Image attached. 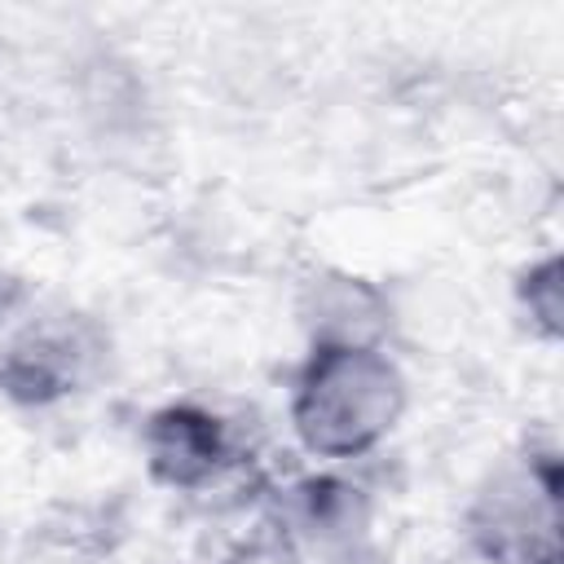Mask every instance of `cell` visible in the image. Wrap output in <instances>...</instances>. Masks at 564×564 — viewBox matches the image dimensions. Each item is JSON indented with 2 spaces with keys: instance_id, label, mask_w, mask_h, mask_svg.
I'll return each instance as SVG.
<instances>
[{
  "instance_id": "3957f363",
  "label": "cell",
  "mask_w": 564,
  "mask_h": 564,
  "mask_svg": "<svg viewBox=\"0 0 564 564\" xmlns=\"http://www.w3.org/2000/svg\"><path fill=\"white\" fill-rule=\"evenodd\" d=\"M106 357V335L84 313H40L0 344V392L18 405H53L79 392Z\"/></svg>"
},
{
  "instance_id": "7a4b0ae2",
  "label": "cell",
  "mask_w": 564,
  "mask_h": 564,
  "mask_svg": "<svg viewBox=\"0 0 564 564\" xmlns=\"http://www.w3.org/2000/svg\"><path fill=\"white\" fill-rule=\"evenodd\" d=\"M467 533L494 564H560V463L524 454L498 467L467 507Z\"/></svg>"
},
{
  "instance_id": "5b68a950",
  "label": "cell",
  "mask_w": 564,
  "mask_h": 564,
  "mask_svg": "<svg viewBox=\"0 0 564 564\" xmlns=\"http://www.w3.org/2000/svg\"><path fill=\"white\" fill-rule=\"evenodd\" d=\"M295 317L308 335V348H388L392 335V300L379 282L322 269L300 286Z\"/></svg>"
},
{
  "instance_id": "8992f818",
  "label": "cell",
  "mask_w": 564,
  "mask_h": 564,
  "mask_svg": "<svg viewBox=\"0 0 564 564\" xmlns=\"http://www.w3.org/2000/svg\"><path fill=\"white\" fill-rule=\"evenodd\" d=\"M141 449L150 463V476L167 489L194 494L212 485L234 463V436L220 414L194 401H172L145 419Z\"/></svg>"
},
{
  "instance_id": "6da1fadb",
  "label": "cell",
  "mask_w": 564,
  "mask_h": 564,
  "mask_svg": "<svg viewBox=\"0 0 564 564\" xmlns=\"http://www.w3.org/2000/svg\"><path fill=\"white\" fill-rule=\"evenodd\" d=\"M410 383L388 348H308L291 383V432L326 463L370 454L401 423Z\"/></svg>"
},
{
  "instance_id": "277c9868",
  "label": "cell",
  "mask_w": 564,
  "mask_h": 564,
  "mask_svg": "<svg viewBox=\"0 0 564 564\" xmlns=\"http://www.w3.org/2000/svg\"><path fill=\"white\" fill-rule=\"evenodd\" d=\"M370 524L366 489L344 476H304L278 502V546L291 564H361Z\"/></svg>"
},
{
  "instance_id": "52a82bcc",
  "label": "cell",
  "mask_w": 564,
  "mask_h": 564,
  "mask_svg": "<svg viewBox=\"0 0 564 564\" xmlns=\"http://www.w3.org/2000/svg\"><path fill=\"white\" fill-rule=\"evenodd\" d=\"M516 300L542 339L564 335V260H560V251H546L516 278Z\"/></svg>"
}]
</instances>
